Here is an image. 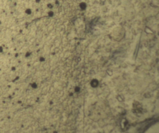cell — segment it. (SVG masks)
I'll use <instances>...</instances> for the list:
<instances>
[{
	"instance_id": "obj_1",
	"label": "cell",
	"mask_w": 159,
	"mask_h": 133,
	"mask_svg": "<svg viewBox=\"0 0 159 133\" xmlns=\"http://www.w3.org/2000/svg\"><path fill=\"white\" fill-rule=\"evenodd\" d=\"M26 13L28 15H30L31 14V10L30 9H27L26 10Z\"/></svg>"
},
{
	"instance_id": "obj_2",
	"label": "cell",
	"mask_w": 159,
	"mask_h": 133,
	"mask_svg": "<svg viewBox=\"0 0 159 133\" xmlns=\"http://www.w3.org/2000/svg\"><path fill=\"white\" fill-rule=\"evenodd\" d=\"M31 86H32L33 88H37V86H38V85L36 84V83L34 82L31 84Z\"/></svg>"
},
{
	"instance_id": "obj_3",
	"label": "cell",
	"mask_w": 159,
	"mask_h": 133,
	"mask_svg": "<svg viewBox=\"0 0 159 133\" xmlns=\"http://www.w3.org/2000/svg\"><path fill=\"white\" fill-rule=\"evenodd\" d=\"M39 60L41 62H43V61H45V59L43 58V57H41L39 58Z\"/></svg>"
},
{
	"instance_id": "obj_4",
	"label": "cell",
	"mask_w": 159,
	"mask_h": 133,
	"mask_svg": "<svg viewBox=\"0 0 159 133\" xmlns=\"http://www.w3.org/2000/svg\"><path fill=\"white\" fill-rule=\"evenodd\" d=\"M30 55H31V54H30V52H27V53H26L25 56L26 57H28L30 56Z\"/></svg>"
},
{
	"instance_id": "obj_5",
	"label": "cell",
	"mask_w": 159,
	"mask_h": 133,
	"mask_svg": "<svg viewBox=\"0 0 159 133\" xmlns=\"http://www.w3.org/2000/svg\"><path fill=\"white\" fill-rule=\"evenodd\" d=\"M3 52V48L2 46H0V53H2Z\"/></svg>"
},
{
	"instance_id": "obj_6",
	"label": "cell",
	"mask_w": 159,
	"mask_h": 133,
	"mask_svg": "<svg viewBox=\"0 0 159 133\" xmlns=\"http://www.w3.org/2000/svg\"><path fill=\"white\" fill-rule=\"evenodd\" d=\"M40 2V0H36V2L37 3L39 2Z\"/></svg>"
}]
</instances>
